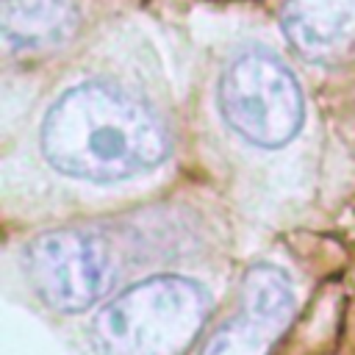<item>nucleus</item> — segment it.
Segmentation results:
<instances>
[{"instance_id": "nucleus-6", "label": "nucleus", "mask_w": 355, "mask_h": 355, "mask_svg": "<svg viewBox=\"0 0 355 355\" xmlns=\"http://www.w3.org/2000/svg\"><path fill=\"white\" fill-rule=\"evenodd\" d=\"M283 33L305 61H347L355 55V0H288Z\"/></svg>"}, {"instance_id": "nucleus-5", "label": "nucleus", "mask_w": 355, "mask_h": 355, "mask_svg": "<svg viewBox=\"0 0 355 355\" xmlns=\"http://www.w3.org/2000/svg\"><path fill=\"white\" fill-rule=\"evenodd\" d=\"M294 313V288L283 269L255 263L241 280L239 313L222 324L202 355H269Z\"/></svg>"}, {"instance_id": "nucleus-3", "label": "nucleus", "mask_w": 355, "mask_h": 355, "mask_svg": "<svg viewBox=\"0 0 355 355\" xmlns=\"http://www.w3.org/2000/svg\"><path fill=\"white\" fill-rule=\"evenodd\" d=\"M219 111L227 125L258 147L288 144L305 114L294 72L272 50L236 53L219 78Z\"/></svg>"}, {"instance_id": "nucleus-7", "label": "nucleus", "mask_w": 355, "mask_h": 355, "mask_svg": "<svg viewBox=\"0 0 355 355\" xmlns=\"http://www.w3.org/2000/svg\"><path fill=\"white\" fill-rule=\"evenodd\" d=\"M83 22V0H3V42L17 55L55 50L72 42Z\"/></svg>"}, {"instance_id": "nucleus-2", "label": "nucleus", "mask_w": 355, "mask_h": 355, "mask_svg": "<svg viewBox=\"0 0 355 355\" xmlns=\"http://www.w3.org/2000/svg\"><path fill=\"white\" fill-rule=\"evenodd\" d=\"M211 311L208 291L180 275L147 277L116 294L92 322L100 355H183Z\"/></svg>"}, {"instance_id": "nucleus-4", "label": "nucleus", "mask_w": 355, "mask_h": 355, "mask_svg": "<svg viewBox=\"0 0 355 355\" xmlns=\"http://www.w3.org/2000/svg\"><path fill=\"white\" fill-rule=\"evenodd\" d=\"M31 288L55 311L78 313L114 286V258L105 241L80 227H58L36 236L25 250Z\"/></svg>"}, {"instance_id": "nucleus-1", "label": "nucleus", "mask_w": 355, "mask_h": 355, "mask_svg": "<svg viewBox=\"0 0 355 355\" xmlns=\"http://www.w3.org/2000/svg\"><path fill=\"white\" fill-rule=\"evenodd\" d=\"M39 147L64 175L114 183L158 166L172 139L147 100L105 80H86L50 105Z\"/></svg>"}]
</instances>
